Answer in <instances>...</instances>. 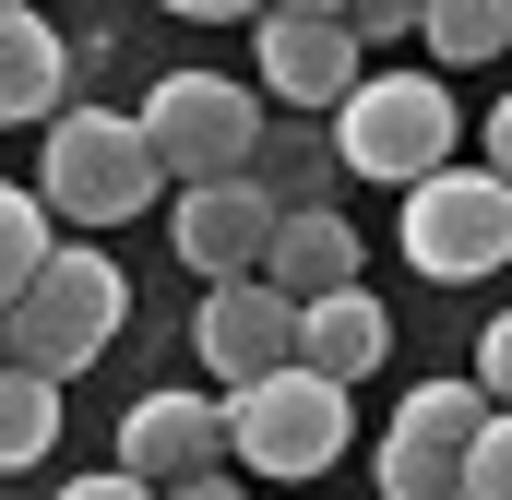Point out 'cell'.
<instances>
[{
    "label": "cell",
    "mask_w": 512,
    "mask_h": 500,
    "mask_svg": "<svg viewBox=\"0 0 512 500\" xmlns=\"http://www.w3.org/2000/svg\"><path fill=\"white\" fill-rule=\"evenodd\" d=\"M120 310H131V274H120L96 239H60V250H48V274L0 310V334H12V358H24V370L72 381V370H96V358H108Z\"/></svg>",
    "instance_id": "1"
},
{
    "label": "cell",
    "mask_w": 512,
    "mask_h": 500,
    "mask_svg": "<svg viewBox=\"0 0 512 500\" xmlns=\"http://www.w3.org/2000/svg\"><path fill=\"white\" fill-rule=\"evenodd\" d=\"M36 191H48L60 227H131V215L167 191V167H155L143 120H120V108H60V120H48Z\"/></svg>",
    "instance_id": "2"
},
{
    "label": "cell",
    "mask_w": 512,
    "mask_h": 500,
    "mask_svg": "<svg viewBox=\"0 0 512 500\" xmlns=\"http://www.w3.org/2000/svg\"><path fill=\"white\" fill-rule=\"evenodd\" d=\"M453 84L441 72H370L346 108H334V155L358 167V179H393V191H417L429 167H453Z\"/></svg>",
    "instance_id": "3"
},
{
    "label": "cell",
    "mask_w": 512,
    "mask_h": 500,
    "mask_svg": "<svg viewBox=\"0 0 512 500\" xmlns=\"http://www.w3.org/2000/svg\"><path fill=\"white\" fill-rule=\"evenodd\" d=\"M131 120H143L155 167H167L179 191H191V179H251V155H262V96L227 84V72H167Z\"/></svg>",
    "instance_id": "4"
},
{
    "label": "cell",
    "mask_w": 512,
    "mask_h": 500,
    "mask_svg": "<svg viewBox=\"0 0 512 500\" xmlns=\"http://www.w3.org/2000/svg\"><path fill=\"white\" fill-rule=\"evenodd\" d=\"M405 262L429 286H477L512 262V179L501 167H429L405 191Z\"/></svg>",
    "instance_id": "5"
},
{
    "label": "cell",
    "mask_w": 512,
    "mask_h": 500,
    "mask_svg": "<svg viewBox=\"0 0 512 500\" xmlns=\"http://www.w3.org/2000/svg\"><path fill=\"white\" fill-rule=\"evenodd\" d=\"M227 453L274 477V489H298V477H322L334 453H346V381L322 370H274L251 393H227Z\"/></svg>",
    "instance_id": "6"
},
{
    "label": "cell",
    "mask_w": 512,
    "mask_h": 500,
    "mask_svg": "<svg viewBox=\"0 0 512 500\" xmlns=\"http://www.w3.org/2000/svg\"><path fill=\"white\" fill-rule=\"evenodd\" d=\"M477 429H489V381H417L382 429V500H465Z\"/></svg>",
    "instance_id": "7"
},
{
    "label": "cell",
    "mask_w": 512,
    "mask_h": 500,
    "mask_svg": "<svg viewBox=\"0 0 512 500\" xmlns=\"http://www.w3.org/2000/svg\"><path fill=\"white\" fill-rule=\"evenodd\" d=\"M191 346H203V370L227 381V393H251V381L298 370V298H286V286H262V274H227V286L203 298Z\"/></svg>",
    "instance_id": "8"
},
{
    "label": "cell",
    "mask_w": 512,
    "mask_h": 500,
    "mask_svg": "<svg viewBox=\"0 0 512 500\" xmlns=\"http://www.w3.org/2000/svg\"><path fill=\"white\" fill-rule=\"evenodd\" d=\"M274 203H262V179H191L179 203H167V239L179 262L203 274V286H227V274H262V250H274Z\"/></svg>",
    "instance_id": "9"
},
{
    "label": "cell",
    "mask_w": 512,
    "mask_h": 500,
    "mask_svg": "<svg viewBox=\"0 0 512 500\" xmlns=\"http://www.w3.org/2000/svg\"><path fill=\"white\" fill-rule=\"evenodd\" d=\"M251 24H262V84H274L286 108H346V96L370 84V72H358L370 36H358L346 12H251Z\"/></svg>",
    "instance_id": "10"
},
{
    "label": "cell",
    "mask_w": 512,
    "mask_h": 500,
    "mask_svg": "<svg viewBox=\"0 0 512 500\" xmlns=\"http://www.w3.org/2000/svg\"><path fill=\"white\" fill-rule=\"evenodd\" d=\"M215 453H227V405H203V393H143L120 417V465L143 489H179V477H215Z\"/></svg>",
    "instance_id": "11"
},
{
    "label": "cell",
    "mask_w": 512,
    "mask_h": 500,
    "mask_svg": "<svg viewBox=\"0 0 512 500\" xmlns=\"http://www.w3.org/2000/svg\"><path fill=\"white\" fill-rule=\"evenodd\" d=\"M393 358V310L370 298V286H334V298H298V370H322V381H358Z\"/></svg>",
    "instance_id": "12"
},
{
    "label": "cell",
    "mask_w": 512,
    "mask_h": 500,
    "mask_svg": "<svg viewBox=\"0 0 512 500\" xmlns=\"http://www.w3.org/2000/svg\"><path fill=\"white\" fill-rule=\"evenodd\" d=\"M60 96H72L60 24L24 12V0H0V131H12V120H60Z\"/></svg>",
    "instance_id": "13"
},
{
    "label": "cell",
    "mask_w": 512,
    "mask_h": 500,
    "mask_svg": "<svg viewBox=\"0 0 512 500\" xmlns=\"http://www.w3.org/2000/svg\"><path fill=\"white\" fill-rule=\"evenodd\" d=\"M262 286H286V298H334V286H370L358 274V227L346 215H322V203H298L274 250H262Z\"/></svg>",
    "instance_id": "14"
},
{
    "label": "cell",
    "mask_w": 512,
    "mask_h": 500,
    "mask_svg": "<svg viewBox=\"0 0 512 500\" xmlns=\"http://www.w3.org/2000/svg\"><path fill=\"white\" fill-rule=\"evenodd\" d=\"M48 441H60V381L12 358V370H0V477L48 465Z\"/></svg>",
    "instance_id": "15"
},
{
    "label": "cell",
    "mask_w": 512,
    "mask_h": 500,
    "mask_svg": "<svg viewBox=\"0 0 512 500\" xmlns=\"http://www.w3.org/2000/svg\"><path fill=\"white\" fill-rule=\"evenodd\" d=\"M429 60H453V72H477V60H501L512 48V0H429Z\"/></svg>",
    "instance_id": "16"
},
{
    "label": "cell",
    "mask_w": 512,
    "mask_h": 500,
    "mask_svg": "<svg viewBox=\"0 0 512 500\" xmlns=\"http://www.w3.org/2000/svg\"><path fill=\"white\" fill-rule=\"evenodd\" d=\"M48 250H60L48 239V191H12V179H0V310L48 274Z\"/></svg>",
    "instance_id": "17"
},
{
    "label": "cell",
    "mask_w": 512,
    "mask_h": 500,
    "mask_svg": "<svg viewBox=\"0 0 512 500\" xmlns=\"http://www.w3.org/2000/svg\"><path fill=\"white\" fill-rule=\"evenodd\" d=\"M465 500H512V405H489V429L465 453Z\"/></svg>",
    "instance_id": "18"
},
{
    "label": "cell",
    "mask_w": 512,
    "mask_h": 500,
    "mask_svg": "<svg viewBox=\"0 0 512 500\" xmlns=\"http://www.w3.org/2000/svg\"><path fill=\"white\" fill-rule=\"evenodd\" d=\"M477 381H489V405H512V310L477 334Z\"/></svg>",
    "instance_id": "19"
},
{
    "label": "cell",
    "mask_w": 512,
    "mask_h": 500,
    "mask_svg": "<svg viewBox=\"0 0 512 500\" xmlns=\"http://www.w3.org/2000/svg\"><path fill=\"white\" fill-rule=\"evenodd\" d=\"M346 24H358V36H417V24H429V0H358Z\"/></svg>",
    "instance_id": "20"
},
{
    "label": "cell",
    "mask_w": 512,
    "mask_h": 500,
    "mask_svg": "<svg viewBox=\"0 0 512 500\" xmlns=\"http://www.w3.org/2000/svg\"><path fill=\"white\" fill-rule=\"evenodd\" d=\"M60 500H167V489H143L131 465H108V477H72V489H60Z\"/></svg>",
    "instance_id": "21"
},
{
    "label": "cell",
    "mask_w": 512,
    "mask_h": 500,
    "mask_svg": "<svg viewBox=\"0 0 512 500\" xmlns=\"http://www.w3.org/2000/svg\"><path fill=\"white\" fill-rule=\"evenodd\" d=\"M167 500H251V489H239V477L215 465V477H179V489H167Z\"/></svg>",
    "instance_id": "22"
},
{
    "label": "cell",
    "mask_w": 512,
    "mask_h": 500,
    "mask_svg": "<svg viewBox=\"0 0 512 500\" xmlns=\"http://www.w3.org/2000/svg\"><path fill=\"white\" fill-rule=\"evenodd\" d=\"M167 12H191V24H239V12H262V0H167Z\"/></svg>",
    "instance_id": "23"
},
{
    "label": "cell",
    "mask_w": 512,
    "mask_h": 500,
    "mask_svg": "<svg viewBox=\"0 0 512 500\" xmlns=\"http://www.w3.org/2000/svg\"><path fill=\"white\" fill-rule=\"evenodd\" d=\"M489 167H501V179H512V96H501V108H489Z\"/></svg>",
    "instance_id": "24"
},
{
    "label": "cell",
    "mask_w": 512,
    "mask_h": 500,
    "mask_svg": "<svg viewBox=\"0 0 512 500\" xmlns=\"http://www.w3.org/2000/svg\"><path fill=\"white\" fill-rule=\"evenodd\" d=\"M262 12H358V0H262Z\"/></svg>",
    "instance_id": "25"
},
{
    "label": "cell",
    "mask_w": 512,
    "mask_h": 500,
    "mask_svg": "<svg viewBox=\"0 0 512 500\" xmlns=\"http://www.w3.org/2000/svg\"><path fill=\"white\" fill-rule=\"evenodd\" d=\"M0 370H12V334H0Z\"/></svg>",
    "instance_id": "26"
}]
</instances>
